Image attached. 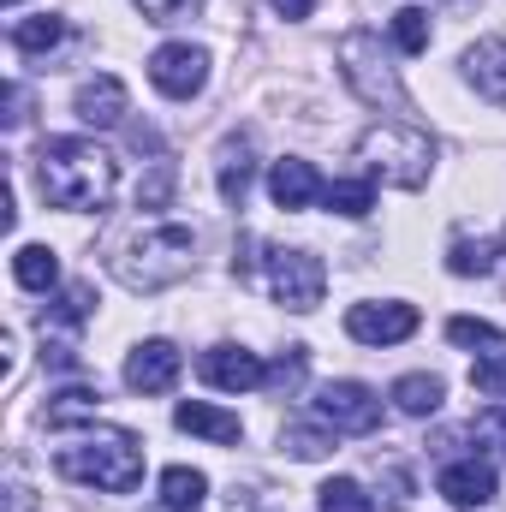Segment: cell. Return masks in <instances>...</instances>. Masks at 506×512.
Wrapping results in <instances>:
<instances>
[{"label":"cell","instance_id":"obj_1","mask_svg":"<svg viewBox=\"0 0 506 512\" xmlns=\"http://www.w3.org/2000/svg\"><path fill=\"white\" fill-rule=\"evenodd\" d=\"M36 185H42L48 209L90 215V209H108V197L120 185V161L90 137H48L36 149Z\"/></svg>","mask_w":506,"mask_h":512},{"label":"cell","instance_id":"obj_2","mask_svg":"<svg viewBox=\"0 0 506 512\" xmlns=\"http://www.w3.org/2000/svg\"><path fill=\"white\" fill-rule=\"evenodd\" d=\"M191 227H173V221H143L137 233H120L108 239V268L126 280L131 292H161L173 280L191 274Z\"/></svg>","mask_w":506,"mask_h":512},{"label":"cell","instance_id":"obj_3","mask_svg":"<svg viewBox=\"0 0 506 512\" xmlns=\"http://www.w3.org/2000/svg\"><path fill=\"white\" fill-rule=\"evenodd\" d=\"M60 477L84 483V489H108V495H131L143 483V447L131 429H84L78 441L60 447Z\"/></svg>","mask_w":506,"mask_h":512},{"label":"cell","instance_id":"obj_4","mask_svg":"<svg viewBox=\"0 0 506 512\" xmlns=\"http://www.w3.org/2000/svg\"><path fill=\"white\" fill-rule=\"evenodd\" d=\"M358 161L370 167V179H381V185L417 191V185H429L435 143H429V131L405 126V120H387V126H370L358 137Z\"/></svg>","mask_w":506,"mask_h":512},{"label":"cell","instance_id":"obj_5","mask_svg":"<svg viewBox=\"0 0 506 512\" xmlns=\"http://www.w3.org/2000/svg\"><path fill=\"white\" fill-rule=\"evenodd\" d=\"M340 72H346V84H352L370 108H393V114L411 108L405 90H399V72H393L387 54H381V36H370V30H352V36L340 42Z\"/></svg>","mask_w":506,"mask_h":512},{"label":"cell","instance_id":"obj_6","mask_svg":"<svg viewBox=\"0 0 506 512\" xmlns=\"http://www.w3.org/2000/svg\"><path fill=\"white\" fill-rule=\"evenodd\" d=\"M268 286H274V298L286 304V310H316L322 304V292H328V268H322V256L310 251H268Z\"/></svg>","mask_w":506,"mask_h":512},{"label":"cell","instance_id":"obj_7","mask_svg":"<svg viewBox=\"0 0 506 512\" xmlns=\"http://www.w3.org/2000/svg\"><path fill=\"white\" fill-rule=\"evenodd\" d=\"M316 423L334 435H370L381 423V399L364 382H328L316 393Z\"/></svg>","mask_w":506,"mask_h":512},{"label":"cell","instance_id":"obj_8","mask_svg":"<svg viewBox=\"0 0 506 512\" xmlns=\"http://www.w3.org/2000/svg\"><path fill=\"white\" fill-rule=\"evenodd\" d=\"M149 84H155L161 96H173V102H191V96L209 84V54L191 48V42H161V48L149 54Z\"/></svg>","mask_w":506,"mask_h":512},{"label":"cell","instance_id":"obj_9","mask_svg":"<svg viewBox=\"0 0 506 512\" xmlns=\"http://www.w3.org/2000/svg\"><path fill=\"white\" fill-rule=\"evenodd\" d=\"M346 334L358 346H399L417 334V310L411 304H352L346 310Z\"/></svg>","mask_w":506,"mask_h":512},{"label":"cell","instance_id":"obj_10","mask_svg":"<svg viewBox=\"0 0 506 512\" xmlns=\"http://www.w3.org/2000/svg\"><path fill=\"white\" fill-rule=\"evenodd\" d=\"M179 370H185V352L173 340H143L126 358V387L131 393H167L179 382Z\"/></svg>","mask_w":506,"mask_h":512},{"label":"cell","instance_id":"obj_11","mask_svg":"<svg viewBox=\"0 0 506 512\" xmlns=\"http://www.w3.org/2000/svg\"><path fill=\"white\" fill-rule=\"evenodd\" d=\"M197 370H203V382L221 387V393H251V387L268 382V364L256 352H245V346H209Z\"/></svg>","mask_w":506,"mask_h":512},{"label":"cell","instance_id":"obj_12","mask_svg":"<svg viewBox=\"0 0 506 512\" xmlns=\"http://www.w3.org/2000/svg\"><path fill=\"white\" fill-rule=\"evenodd\" d=\"M435 489L447 495V507H459V512L489 507V501H495V465H489V459H453Z\"/></svg>","mask_w":506,"mask_h":512},{"label":"cell","instance_id":"obj_13","mask_svg":"<svg viewBox=\"0 0 506 512\" xmlns=\"http://www.w3.org/2000/svg\"><path fill=\"white\" fill-rule=\"evenodd\" d=\"M322 173L310 167V161H298V155H286V161H274L268 167V197L280 203V209H310V203H322Z\"/></svg>","mask_w":506,"mask_h":512},{"label":"cell","instance_id":"obj_14","mask_svg":"<svg viewBox=\"0 0 506 512\" xmlns=\"http://www.w3.org/2000/svg\"><path fill=\"white\" fill-rule=\"evenodd\" d=\"M72 108H78V120H84V126H120V120H126V84L102 72V78L78 84Z\"/></svg>","mask_w":506,"mask_h":512},{"label":"cell","instance_id":"obj_15","mask_svg":"<svg viewBox=\"0 0 506 512\" xmlns=\"http://www.w3.org/2000/svg\"><path fill=\"white\" fill-rule=\"evenodd\" d=\"M173 423H179L185 435H203V441H215V447H233V441L245 435V423H239L233 411L209 405V399H185V405L173 411Z\"/></svg>","mask_w":506,"mask_h":512},{"label":"cell","instance_id":"obj_16","mask_svg":"<svg viewBox=\"0 0 506 512\" xmlns=\"http://www.w3.org/2000/svg\"><path fill=\"white\" fill-rule=\"evenodd\" d=\"M465 78L477 84V96H489L495 108H506V42L501 36L465 48Z\"/></svg>","mask_w":506,"mask_h":512},{"label":"cell","instance_id":"obj_17","mask_svg":"<svg viewBox=\"0 0 506 512\" xmlns=\"http://www.w3.org/2000/svg\"><path fill=\"white\" fill-rule=\"evenodd\" d=\"M12 280H18L24 292H54L60 256L48 251V245H18V251H12Z\"/></svg>","mask_w":506,"mask_h":512},{"label":"cell","instance_id":"obj_18","mask_svg":"<svg viewBox=\"0 0 506 512\" xmlns=\"http://www.w3.org/2000/svg\"><path fill=\"white\" fill-rule=\"evenodd\" d=\"M203 495H209V477L203 471H191V465H167L161 471V507L167 512H197Z\"/></svg>","mask_w":506,"mask_h":512},{"label":"cell","instance_id":"obj_19","mask_svg":"<svg viewBox=\"0 0 506 512\" xmlns=\"http://www.w3.org/2000/svg\"><path fill=\"white\" fill-rule=\"evenodd\" d=\"M60 36H66V18H54V12L12 18V48L18 54H48V48H60Z\"/></svg>","mask_w":506,"mask_h":512},{"label":"cell","instance_id":"obj_20","mask_svg":"<svg viewBox=\"0 0 506 512\" xmlns=\"http://www.w3.org/2000/svg\"><path fill=\"white\" fill-rule=\"evenodd\" d=\"M441 393H447V387L435 382V376H399V382H393V405H399L405 417H435V411H441Z\"/></svg>","mask_w":506,"mask_h":512},{"label":"cell","instance_id":"obj_21","mask_svg":"<svg viewBox=\"0 0 506 512\" xmlns=\"http://www.w3.org/2000/svg\"><path fill=\"white\" fill-rule=\"evenodd\" d=\"M245 191H251V137H233L221 149V197L245 203Z\"/></svg>","mask_w":506,"mask_h":512},{"label":"cell","instance_id":"obj_22","mask_svg":"<svg viewBox=\"0 0 506 512\" xmlns=\"http://www.w3.org/2000/svg\"><path fill=\"white\" fill-rule=\"evenodd\" d=\"M322 203L358 221V215H370V209H376V179H334V185L322 191Z\"/></svg>","mask_w":506,"mask_h":512},{"label":"cell","instance_id":"obj_23","mask_svg":"<svg viewBox=\"0 0 506 512\" xmlns=\"http://www.w3.org/2000/svg\"><path fill=\"white\" fill-rule=\"evenodd\" d=\"M72 423H96V393L90 387H66L48 399V429H72Z\"/></svg>","mask_w":506,"mask_h":512},{"label":"cell","instance_id":"obj_24","mask_svg":"<svg viewBox=\"0 0 506 512\" xmlns=\"http://www.w3.org/2000/svg\"><path fill=\"white\" fill-rule=\"evenodd\" d=\"M495 251H501L495 239H453L447 268H453V274H465V280H471V274H489V268H495Z\"/></svg>","mask_w":506,"mask_h":512},{"label":"cell","instance_id":"obj_25","mask_svg":"<svg viewBox=\"0 0 506 512\" xmlns=\"http://www.w3.org/2000/svg\"><path fill=\"white\" fill-rule=\"evenodd\" d=\"M280 447H286L292 459H328V453H334V429H310V423H286V435H280Z\"/></svg>","mask_w":506,"mask_h":512},{"label":"cell","instance_id":"obj_26","mask_svg":"<svg viewBox=\"0 0 506 512\" xmlns=\"http://www.w3.org/2000/svg\"><path fill=\"white\" fill-rule=\"evenodd\" d=\"M316 495H322V501H316L322 512H376V501H370L352 477H334V483H322Z\"/></svg>","mask_w":506,"mask_h":512},{"label":"cell","instance_id":"obj_27","mask_svg":"<svg viewBox=\"0 0 506 512\" xmlns=\"http://www.w3.org/2000/svg\"><path fill=\"white\" fill-rule=\"evenodd\" d=\"M393 42H399L405 54H423V48H429V12H423V6L393 12Z\"/></svg>","mask_w":506,"mask_h":512},{"label":"cell","instance_id":"obj_28","mask_svg":"<svg viewBox=\"0 0 506 512\" xmlns=\"http://www.w3.org/2000/svg\"><path fill=\"white\" fill-rule=\"evenodd\" d=\"M471 387H477L483 399H506V352L477 358V364H471Z\"/></svg>","mask_w":506,"mask_h":512},{"label":"cell","instance_id":"obj_29","mask_svg":"<svg viewBox=\"0 0 506 512\" xmlns=\"http://www.w3.org/2000/svg\"><path fill=\"white\" fill-rule=\"evenodd\" d=\"M447 340L453 346H501V328L495 322H477V316H453L447 322Z\"/></svg>","mask_w":506,"mask_h":512},{"label":"cell","instance_id":"obj_30","mask_svg":"<svg viewBox=\"0 0 506 512\" xmlns=\"http://www.w3.org/2000/svg\"><path fill=\"white\" fill-rule=\"evenodd\" d=\"M304 364H310V352H304V346H292V352L268 370V387H286V393H292V387L304 382Z\"/></svg>","mask_w":506,"mask_h":512},{"label":"cell","instance_id":"obj_31","mask_svg":"<svg viewBox=\"0 0 506 512\" xmlns=\"http://www.w3.org/2000/svg\"><path fill=\"white\" fill-rule=\"evenodd\" d=\"M203 0H137V12L149 18V24H179L185 12H197Z\"/></svg>","mask_w":506,"mask_h":512},{"label":"cell","instance_id":"obj_32","mask_svg":"<svg viewBox=\"0 0 506 512\" xmlns=\"http://www.w3.org/2000/svg\"><path fill=\"white\" fill-rule=\"evenodd\" d=\"M268 6H274L280 18H310V12H316V0H268Z\"/></svg>","mask_w":506,"mask_h":512},{"label":"cell","instance_id":"obj_33","mask_svg":"<svg viewBox=\"0 0 506 512\" xmlns=\"http://www.w3.org/2000/svg\"><path fill=\"white\" fill-rule=\"evenodd\" d=\"M6 495H12V501H6V512H30V507H36V501H30V489H24V483H12V489H6Z\"/></svg>","mask_w":506,"mask_h":512},{"label":"cell","instance_id":"obj_34","mask_svg":"<svg viewBox=\"0 0 506 512\" xmlns=\"http://www.w3.org/2000/svg\"><path fill=\"white\" fill-rule=\"evenodd\" d=\"M6 12H18V0H6Z\"/></svg>","mask_w":506,"mask_h":512}]
</instances>
